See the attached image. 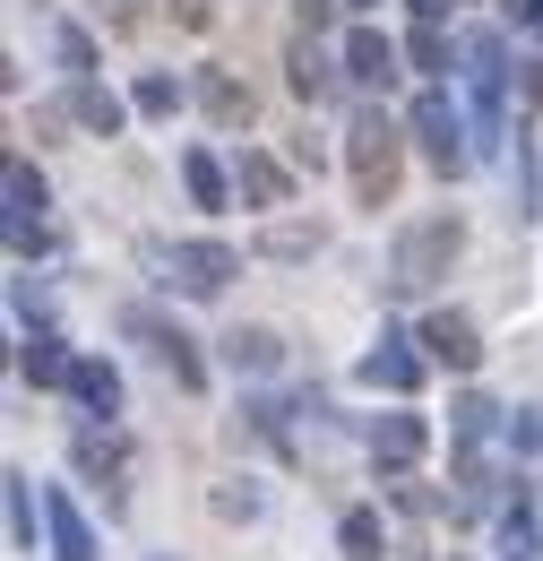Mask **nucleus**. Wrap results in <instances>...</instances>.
Wrapping results in <instances>:
<instances>
[{"label": "nucleus", "instance_id": "1", "mask_svg": "<svg viewBox=\"0 0 543 561\" xmlns=\"http://www.w3.org/2000/svg\"><path fill=\"white\" fill-rule=\"evenodd\" d=\"M458 251H466V225H458V216H414L406 233H397V251H389V285H397V294H423V285L449 277Z\"/></svg>", "mask_w": 543, "mask_h": 561}, {"label": "nucleus", "instance_id": "2", "mask_svg": "<svg viewBox=\"0 0 543 561\" xmlns=\"http://www.w3.org/2000/svg\"><path fill=\"white\" fill-rule=\"evenodd\" d=\"M345 164H354V199L380 208V199L397 191V173H406V156H397V122H389V113H354V130H345Z\"/></svg>", "mask_w": 543, "mask_h": 561}, {"label": "nucleus", "instance_id": "3", "mask_svg": "<svg viewBox=\"0 0 543 561\" xmlns=\"http://www.w3.org/2000/svg\"><path fill=\"white\" fill-rule=\"evenodd\" d=\"M414 139H423V156H431L440 173H458V164H466V122L449 113V95H440V87L414 104Z\"/></svg>", "mask_w": 543, "mask_h": 561}, {"label": "nucleus", "instance_id": "4", "mask_svg": "<svg viewBox=\"0 0 543 561\" xmlns=\"http://www.w3.org/2000/svg\"><path fill=\"white\" fill-rule=\"evenodd\" d=\"M224 277H242V251H224V242H182L173 251V285L182 294H224Z\"/></svg>", "mask_w": 543, "mask_h": 561}, {"label": "nucleus", "instance_id": "5", "mask_svg": "<svg viewBox=\"0 0 543 561\" xmlns=\"http://www.w3.org/2000/svg\"><path fill=\"white\" fill-rule=\"evenodd\" d=\"M423 354H431V363H449V371H475V363H483L475 320H466V311H431V320H423Z\"/></svg>", "mask_w": 543, "mask_h": 561}, {"label": "nucleus", "instance_id": "6", "mask_svg": "<svg viewBox=\"0 0 543 561\" xmlns=\"http://www.w3.org/2000/svg\"><path fill=\"white\" fill-rule=\"evenodd\" d=\"M466 87H475V104H483V130H500V35L492 26L466 35Z\"/></svg>", "mask_w": 543, "mask_h": 561}, {"label": "nucleus", "instance_id": "7", "mask_svg": "<svg viewBox=\"0 0 543 561\" xmlns=\"http://www.w3.org/2000/svg\"><path fill=\"white\" fill-rule=\"evenodd\" d=\"M423 440H431L423 415H380V423H371V458H380L389 476H406L414 458H423Z\"/></svg>", "mask_w": 543, "mask_h": 561}, {"label": "nucleus", "instance_id": "8", "mask_svg": "<svg viewBox=\"0 0 543 561\" xmlns=\"http://www.w3.org/2000/svg\"><path fill=\"white\" fill-rule=\"evenodd\" d=\"M345 78H362V87H389V78H397V44H389L380 26H354V35H345Z\"/></svg>", "mask_w": 543, "mask_h": 561}, {"label": "nucleus", "instance_id": "9", "mask_svg": "<svg viewBox=\"0 0 543 561\" xmlns=\"http://www.w3.org/2000/svg\"><path fill=\"white\" fill-rule=\"evenodd\" d=\"M423 363H431V354H406V337H380V354H362V380H371V389H397V398H406L414 380H423Z\"/></svg>", "mask_w": 543, "mask_h": 561}, {"label": "nucleus", "instance_id": "10", "mask_svg": "<svg viewBox=\"0 0 543 561\" xmlns=\"http://www.w3.org/2000/svg\"><path fill=\"white\" fill-rule=\"evenodd\" d=\"M130 329H147V346H155V363H164V371H173L182 389H199V380H207V363L190 354V337H182V329H155L147 311H130Z\"/></svg>", "mask_w": 543, "mask_h": 561}, {"label": "nucleus", "instance_id": "11", "mask_svg": "<svg viewBox=\"0 0 543 561\" xmlns=\"http://www.w3.org/2000/svg\"><path fill=\"white\" fill-rule=\"evenodd\" d=\"M199 104H207V122H216V130H242V122H251V87H242L233 70H207L199 78Z\"/></svg>", "mask_w": 543, "mask_h": 561}, {"label": "nucleus", "instance_id": "12", "mask_svg": "<svg viewBox=\"0 0 543 561\" xmlns=\"http://www.w3.org/2000/svg\"><path fill=\"white\" fill-rule=\"evenodd\" d=\"M233 182H242V199H251V208H285V199H293V173H285L276 156H242V164H233Z\"/></svg>", "mask_w": 543, "mask_h": 561}, {"label": "nucleus", "instance_id": "13", "mask_svg": "<svg viewBox=\"0 0 543 561\" xmlns=\"http://www.w3.org/2000/svg\"><path fill=\"white\" fill-rule=\"evenodd\" d=\"M18 371H26L35 389H61V380H69V371H78V363H69V354H61V337H53V329H35V337L18 346Z\"/></svg>", "mask_w": 543, "mask_h": 561}, {"label": "nucleus", "instance_id": "14", "mask_svg": "<svg viewBox=\"0 0 543 561\" xmlns=\"http://www.w3.org/2000/svg\"><path fill=\"white\" fill-rule=\"evenodd\" d=\"M69 389H78V407H86V415H122V371H113V363H78V371H69Z\"/></svg>", "mask_w": 543, "mask_h": 561}, {"label": "nucleus", "instance_id": "15", "mask_svg": "<svg viewBox=\"0 0 543 561\" xmlns=\"http://www.w3.org/2000/svg\"><path fill=\"white\" fill-rule=\"evenodd\" d=\"M224 363H233V371H276L285 346H276V329H233V337H224Z\"/></svg>", "mask_w": 543, "mask_h": 561}, {"label": "nucleus", "instance_id": "16", "mask_svg": "<svg viewBox=\"0 0 543 561\" xmlns=\"http://www.w3.org/2000/svg\"><path fill=\"white\" fill-rule=\"evenodd\" d=\"M78 122H86L95 139H113V130H122L130 113H122V95H113V87H95V78H78Z\"/></svg>", "mask_w": 543, "mask_h": 561}, {"label": "nucleus", "instance_id": "17", "mask_svg": "<svg viewBox=\"0 0 543 561\" xmlns=\"http://www.w3.org/2000/svg\"><path fill=\"white\" fill-rule=\"evenodd\" d=\"M345 561H389V536H380V510H345Z\"/></svg>", "mask_w": 543, "mask_h": 561}, {"label": "nucleus", "instance_id": "18", "mask_svg": "<svg viewBox=\"0 0 543 561\" xmlns=\"http://www.w3.org/2000/svg\"><path fill=\"white\" fill-rule=\"evenodd\" d=\"M53 545H61V561H95V536H86V518L69 510V492H53Z\"/></svg>", "mask_w": 543, "mask_h": 561}, {"label": "nucleus", "instance_id": "19", "mask_svg": "<svg viewBox=\"0 0 543 561\" xmlns=\"http://www.w3.org/2000/svg\"><path fill=\"white\" fill-rule=\"evenodd\" d=\"M328 87H337V70H328V53H320V44H293V95H302V104H320Z\"/></svg>", "mask_w": 543, "mask_h": 561}, {"label": "nucleus", "instance_id": "20", "mask_svg": "<svg viewBox=\"0 0 543 561\" xmlns=\"http://www.w3.org/2000/svg\"><path fill=\"white\" fill-rule=\"evenodd\" d=\"M182 182H190V199H199V208H224V173H216V156L190 147V156H182Z\"/></svg>", "mask_w": 543, "mask_h": 561}, {"label": "nucleus", "instance_id": "21", "mask_svg": "<svg viewBox=\"0 0 543 561\" xmlns=\"http://www.w3.org/2000/svg\"><path fill=\"white\" fill-rule=\"evenodd\" d=\"M78 467H86L95 484H113V476H122V440H104V432H78Z\"/></svg>", "mask_w": 543, "mask_h": 561}, {"label": "nucleus", "instance_id": "22", "mask_svg": "<svg viewBox=\"0 0 543 561\" xmlns=\"http://www.w3.org/2000/svg\"><path fill=\"white\" fill-rule=\"evenodd\" d=\"M259 251H268V260H311V251H320V225H268Z\"/></svg>", "mask_w": 543, "mask_h": 561}, {"label": "nucleus", "instance_id": "23", "mask_svg": "<svg viewBox=\"0 0 543 561\" xmlns=\"http://www.w3.org/2000/svg\"><path fill=\"white\" fill-rule=\"evenodd\" d=\"M138 113H147V122H164V113H173V104H182V87H173V78L155 70V78H138V95H130Z\"/></svg>", "mask_w": 543, "mask_h": 561}, {"label": "nucleus", "instance_id": "24", "mask_svg": "<svg viewBox=\"0 0 543 561\" xmlns=\"http://www.w3.org/2000/svg\"><path fill=\"white\" fill-rule=\"evenodd\" d=\"M53 44H61V70H95V35H86V26H61V35H53Z\"/></svg>", "mask_w": 543, "mask_h": 561}, {"label": "nucleus", "instance_id": "25", "mask_svg": "<svg viewBox=\"0 0 543 561\" xmlns=\"http://www.w3.org/2000/svg\"><path fill=\"white\" fill-rule=\"evenodd\" d=\"M414 70H449V35H440L431 18L414 26Z\"/></svg>", "mask_w": 543, "mask_h": 561}, {"label": "nucleus", "instance_id": "26", "mask_svg": "<svg viewBox=\"0 0 543 561\" xmlns=\"http://www.w3.org/2000/svg\"><path fill=\"white\" fill-rule=\"evenodd\" d=\"M9 536L35 545V501H26V476H9Z\"/></svg>", "mask_w": 543, "mask_h": 561}, {"label": "nucleus", "instance_id": "27", "mask_svg": "<svg viewBox=\"0 0 543 561\" xmlns=\"http://www.w3.org/2000/svg\"><path fill=\"white\" fill-rule=\"evenodd\" d=\"M251 510H259V492H251V484H224V492H216V518H251Z\"/></svg>", "mask_w": 543, "mask_h": 561}, {"label": "nucleus", "instance_id": "28", "mask_svg": "<svg viewBox=\"0 0 543 561\" xmlns=\"http://www.w3.org/2000/svg\"><path fill=\"white\" fill-rule=\"evenodd\" d=\"M173 26H190V35H207V26H216V0H173Z\"/></svg>", "mask_w": 543, "mask_h": 561}, {"label": "nucleus", "instance_id": "29", "mask_svg": "<svg viewBox=\"0 0 543 561\" xmlns=\"http://www.w3.org/2000/svg\"><path fill=\"white\" fill-rule=\"evenodd\" d=\"M95 18H104V26L122 35V26H138V0H95Z\"/></svg>", "mask_w": 543, "mask_h": 561}, {"label": "nucleus", "instance_id": "30", "mask_svg": "<svg viewBox=\"0 0 543 561\" xmlns=\"http://www.w3.org/2000/svg\"><path fill=\"white\" fill-rule=\"evenodd\" d=\"M509 26H527V35H543V0H509Z\"/></svg>", "mask_w": 543, "mask_h": 561}, {"label": "nucleus", "instance_id": "31", "mask_svg": "<svg viewBox=\"0 0 543 561\" xmlns=\"http://www.w3.org/2000/svg\"><path fill=\"white\" fill-rule=\"evenodd\" d=\"M527 95H535V104H543V61H527Z\"/></svg>", "mask_w": 543, "mask_h": 561}, {"label": "nucleus", "instance_id": "32", "mask_svg": "<svg viewBox=\"0 0 543 561\" xmlns=\"http://www.w3.org/2000/svg\"><path fill=\"white\" fill-rule=\"evenodd\" d=\"M414 9H423V18H440V9H449V0H414Z\"/></svg>", "mask_w": 543, "mask_h": 561}, {"label": "nucleus", "instance_id": "33", "mask_svg": "<svg viewBox=\"0 0 543 561\" xmlns=\"http://www.w3.org/2000/svg\"><path fill=\"white\" fill-rule=\"evenodd\" d=\"M345 9H380V0H345Z\"/></svg>", "mask_w": 543, "mask_h": 561}]
</instances>
